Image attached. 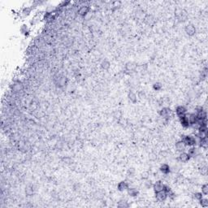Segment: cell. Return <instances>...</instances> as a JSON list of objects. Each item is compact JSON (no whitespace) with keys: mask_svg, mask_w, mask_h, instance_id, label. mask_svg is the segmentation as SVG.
I'll use <instances>...</instances> for the list:
<instances>
[{"mask_svg":"<svg viewBox=\"0 0 208 208\" xmlns=\"http://www.w3.org/2000/svg\"><path fill=\"white\" fill-rule=\"evenodd\" d=\"M185 148H186V146L184 144V142L181 140L176 143V149H177V151L181 152V153L185 150Z\"/></svg>","mask_w":208,"mask_h":208,"instance_id":"30bf717a","label":"cell"},{"mask_svg":"<svg viewBox=\"0 0 208 208\" xmlns=\"http://www.w3.org/2000/svg\"><path fill=\"white\" fill-rule=\"evenodd\" d=\"M34 193V189L32 186H27L25 189V193L27 196H32Z\"/></svg>","mask_w":208,"mask_h":208,"instance_id":"ffe728a7","label":"cell"},{"mask_svg":"<svg viewBox=\"0 0 208 208\" xmlns=\"http://www.w3.org/2000/svg\"><path fill=\"white\" fill-rule=\"evenodd\" d=\"M179 119H180V122H181V125L184 128H188V127L190 126V124H189V119H188V118L186 116V114L184 115H183V116L180 117Z\"/></svg>","mask_w":208,"mask_h":208,"instance_id":"ba28073f","label":"cell"},{"mask_svg":"<svg viewBox=\"0 0 208 208\" xmlns=\"http://www.w3.org/2000/svg\"><path fill=\"white\" fill-rule=\"evenodd\" d=\"M31 11H32V8H31V7H25V8L23 9L22 14H23V15H24L25 16H29V14H30Z\"/></svg>","mask_w":208,"mask_h":208,"instance_id":"d4e9b609","label":"cell"},{"mask_svg":"<svg viewBox=\"0 0 208 208\" xmlns=\"http://www.w3.org/2000/svg\"><path fill=\"white\" fill-rule=\"evenodd\" d=\"M203 198V194L202 193H193V198H194L195 200H198V201H199L200 199H202V198Z\"/></svg>","mask_w":208,"mask_h":208,"instance_id":"f1b7e54d","label":"cell"},{"mask_svg":"<svg viewBox=\"0 0 208 208\" xmlns=\"http://www.w3.org/2000/svg\"><path fill=\"white\" fill-rule=\"evenodd\" d=\"M181 141L184 142V144L189 146H193L197 145V140L196 137L193 136H182Z\"/></svg>","mask_w":208,"mask_h":208,"instance_id":"6da1fadb","label":"cell"},{"mask_svg":"<svg viewBox=\"0 0 208 208\" xmlns=\"http://www.w3.org/2000/svg\"><path fill=\"white\" fill-rule=\"evenodd\" d=\"M118 206L121 207V208H126V207H128L129 205H128V202H126L125 200H121V202H119Z\"/></svg>","mask_w":208,"mask_h":208,"instance_id":"7402d4cb","label":"cell"},{"mask_svg":"<svg viewBox=\"0 0 208 208\" xmlns=\"http://www.w3.org/2000/svg\"><path fill=\"white\" fill-rule=\"evenodd\" d=\"M134 175H135V170L134 169H133V168L128 169V176L129 177H134Z\"/></svg>","mask_w":208,"mask_h":208,"instance_id":"f546056e","label":"cell"},{"mask_svg":"<svg viewBox=\"0 0 208 208\" xmlns=\"http://www.w3.org/2000/svg\"><path fill=\"white\" fill-rule=\"evenodd\" d=\"M12 90L14 92H16V93H17V92H20V91H21L23 90V85L19 81L15 82L12 86Z\"/></svg>","mask_w":208,"mask_h":208,"instance_id":"4fadbf2b","label":"cell"},{"mask_svg":"<svg viewBox=\"0 0 208 208\" xmlns=\"http://www.w3.org/2000/svg\"><path fill=\"white\" fill-rule=\"evenodd\" d=\"M149 176H150L149 172H144L141 173V178L143 180H147L148 178H149Z\"/></svg>","mask_w":208,"mask_h":208,"instance_id":"1f68e13d","label":"cell"},{"mask_svg":"<svg viewBox=\"0 0 208 208\" xmlns=\"http://www.w3.org/2000/svg\"><path fill=\"white\" fill-rule=\"evenodd\" d=\"M20 32L25 35H27L29 34V29H28V27L25 25H23L20 28Z\"/></svg>","mask_w":208,"mask_h":208,"instance_id":"4316f807","label":"cell"},{"mask_svg":"<svg viewBox=\"0 0 208 208\" xmlns=\"http://www.w3.org/2000/svg\"><path fill=\"white\" fill-rule=\"evenodd\" d=\"M129 188V184L126 181H121L117 185V189L119 191H124Z\"/></svg>","mask_w":208,"mask_h":208,"instance_id":"7c38bea8","label":"cell"},{"mask_svg":"<svg viewBox=\"0 0 208 208\" xmlns=\"http://www.w3.org/2000/svg\"><path fill=\"white\" fill-rule=\"evenodd\" d=\"M128 98L129 100H130L132 103H137V94L134 93L133 91H129V93H128Z\"/></svg>","mask_w":208,"mask_h":208,"instance_id":"e0dca14e","label":"cell"},{"mask_svg":"<svg viewBox=\"0 0 208 208\" xmlns=\"http://www.w3.org/2000/svg\"><path fill=\"white\" fill-rule=\"evenodd\" d=\"M199 145L201 147L204 148V149H206L207 148V146H208V143H207V138H205V139H202L199 142Z\"/></svg>","mask_w":208,"mask_h":208,"instance_id":"603a6c76","label":"cell"},{"mask_svg":"<svg viewBox=\"0 0 208 208\" xmlns=\"http://www.w3.org/2000/svg\"><path fill=\"white\" fill-rule=\"evenodd\" d=\"M189 159H190V156L188 155V153H186V152L184 151L181 152L178 157V160L180 162H181V163H187Z\"/></svg>","mask_w":208,"mask_h":208,"instance_id":"52a82bcc","label":"cell"},{"mask_svg":"<svg viewBox=\"0 0 208 208\" xmlns=\"http://www.w3.org/2000/svg\"><path fill=\"white\" fill-rule=\"evenodd\" d=\"M162 85H161V83H159V82H156V83H155V84L153 85V89L155 90H156V91H159V90H161V89H162Z\"/></svg>","mask_w":208,"mask_h":208,"instance_id":"83f0119b","label":"cell"},{"mask_svg":"<svg viewBox=\"0 0 208 208\" xmlns=\"http://www.w3.org/2000/svg\"><path fill=\"white\" fill-rule=\"evenodd\" d=\"M171 114H172V111H171L170 108H168V107H163L159 112L160 116L163 117V119H169V117L171 116Z\"/></svg>","mask_w":208,"mask_h":208,"instance_id":"7a4b0ae2","label":"cell"},{"mask_svg":"<svg viewBox=\"0 0 208 208\" xmlns=\"http://www.w3.org/2000/svg\"><path fill=\"white\" fill-rule=\"evenodd\" d=\"M67 78L66 77H60L58 81V86L59 87H63L67 85Z\"/></svg>","mask_w":208,"mask_h":208,"instance_id":"d6986e66","label":"cell"},{"mask_svg":"<svg viewBox=\"0 0 208 208\" xmlns=\"http://www.w3.org/2000/svg\"><path fill=\"white\" fill-rule=\"evenodd\" d=\"M156 193V194H155L156 200L159 201V202H164L168 198L167 193H166L163 190L158 192V193Z\"/></svg>","mask_w":208,"mask_h":208,"instance_id":"8992f818","label":"cell"},{"mask_svg":"<svg viewBox=\"0 0 208 208\" xmlns=\"http://www.w3.org/2000/svg\"><path fill=\"white\" fill-rule=\"evenodd\" d=\"M160 172L163 173V174H165V175H167L170 172H171V168H170V166L167 163H163V164H162L161 165V167H160Z\"/></svg>","mask_w":208,"mask_h":208,"instance_id":"5bb4252c","label":"cell"},{"mask_svg":"<svg viewBox=\"0 0 208 208\" xmlns=\"http://www.w3.org/2000/svg\"><path fill=\"white\" fill-rule=\"evenodd\" d=\"M184 30H185V33L189 36H193L196 33V28L194 27V25H193L191 24L187 25L185 26V29H184Z\"/></svg>","mask_w":208,"mask_h":208,"instance_id":"277c9868","label":"cell"},{"mask_svg":"<svg viewBox=\"0 0 208 208\" xmlns=\"http://www.w3.org/2000/svg\"><path fill=\"white\" fill-rule=\"evenodd\" d=\"M89 12H90L89 6H82L80 7L79 10H78V14L81 16H85L89 13Z\"/></svg>","mask_w":208,"mask_h":208,"instance_id":"8fae6325","label":"cell"},{"mask_svg":"<svg viewBox=\"0 0 208 208\" xmlns=\"http://www.w3.org/2000/svg\"><path fill=\"white\" fill-rule=\"evenodd\" d=\"M198 154V149L195 147H191L190 149H189L188 150V155L190 156V158H194L196 157Z\"/></svg>","mask_w":208,"mask_h":208,"instance_id":"9a60e30c","label":"cell"},{"mask_svg":"<svg viewBox=\"0 0 208 208\" xmlns=\"http://www.w3.org/2000/svg\"><path fill=\"white\" fill-rule=\"evenodd\" d=\"M202 193L203 195H207L208 194V185L207 184H203L202 186Z\"/></svg>","mask_w":208,"mask_h":208,"instance_id":"484cf974","label":"cell"},{"mask_svg":"<svg viewBox=\"0 0 208 208\" xmlns=\"http://www.w3.org/2000/svg\"><path fill=\"white\" fill-rule=\"evenodd\" d=\"M176 113H177V116L180 118L185 114H187V109L185 108V107H184V106H178V107L176 108Z\"/></svg>","mask_w":208,"mask_h":208,"instance_id":"5b68a950","label":"cell"},{"mask_svg":"<svg viewBox=\"0 0 208 208\" xmlns=\"http://www.w3.org/2000/svg\"><path fill=\"white\" fill-rule=\"evenodd\" d=\"M136 64L133 62H128L125 64V69L128 71H133L136 68Z\"/></svg>","mask_w":208,"mask_h":208,"instance_id":"ac0fdd59","label":"cell"},{"mask_svg":"<svg viewBox=\"0 0 208 208\" xmlns=\"http://www.w3.org/2000/svg\"><path fill=\"white\" fill-rule=\"evenodd\" d=\"M186 116L189 119V122L190 124V125H193V124H194L197 121V115L194 114V113H190V114H186Z\"/></svg>","mask_w":208,"mask_h":208,"instance_id":"9c48e42d","label":"cell"},{"mask_svg":"<svg viewBox=\"0 0 208 208\" xmlns=\"http://www.w3.org/2000/svg\"><path fill=\"white\" fill-rule=\"evenodd\" d=\"M128 193L129 196L131 197H137L138 195V193H139V191L137 190V189L135 188H131V189H128Z\"/></svg>","mask_w":208,"mask_h":208,"instance_id":"2e32d148","label":"cell"},{"mask_svg":"<svg viewBox=\"0 0 208 208\" xmlns=\"http://www.w3.org/2000/svg\"><path fill=\"white\" fill-rule=\"evenodd\" d=\"M145 186L147 188V189H150V187L153 186V184H152V182L150 181H148V179L146 180V182H145Z\"/></svg>","mask_w":208,"mask_h":208,"instance_id":"4dcf8cb0","label":"cell"},{"mask_svg":"<svg viewBox=\"0 0 208 208\" xmlns=\"http://www.w3.org/2000/svg\"><path fill=\"white\" fill-rule=\"evenodd\" d=\"M110 65H111V63L107 60H103L101 63V67L103 69H104V70H107V69H109Z\"/></svg>","mask_w":208,"mask_h":208,"instance_id":"44dd1931","label":"cell"},{"mask_svg":"<svg viewBox=\"0 0 208 208\" xmlns=\"http://www.w3.org/2000/svg\"><path fill=\"white\" fill-rule=\"evenodd\" d=\"M164 186H165V184L163 183V181H156V182L153 184L154 191H155V193H158V192H160V191H163V189H164Z\"/></svg>","mask_w":208,"mask_h":208,"instance_id":"3957f363","label":"cell"},{"mask_svg":"<svg viewBox=\"0 0 208 208\" xmlns=\"http://www.w3.org/2000/svg\"><path fill=\"white\" fill-rule=\"evenodd\" d=\"M200 204L202 207H207L208 206V199L207 198H202V199L199 200Z\"/></svg>","mask_w":208,"mask_h":208,"instance_id":"cb8c5ba5","label":"cell"}]
</instances>
